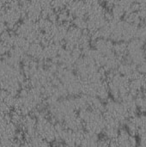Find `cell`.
<instances>
[{"mask_svg": "<svg viewBox=\"0 0 146 147\" xmlns=\"http://www.w3.org/2000/svg\"><path fill=\"white\" fill-rule=\"evenodd\" d=\"M128 143H129V146H138V139H137V137L134 136V135L130 134Z\"/></svg>", "mask_w": 146, "mask_h": 147, "instance_id": "7a4b0ae2", "label": "cell"}, {"mask_svg": "<svg viewBox=\"0 0 146 147\" xmlns=\"http://www.w3.org/2000/svg\"><path fill=\"white\" fill-rule=\"evenodd\" d=\"M139 139L138 140V145L140 146H146V132L139 135Z\"/></svg>", "mask_w": 146, "mask_h": 147, "instance_id": "6da1fadb", "label": "cell"}]
</instances>
